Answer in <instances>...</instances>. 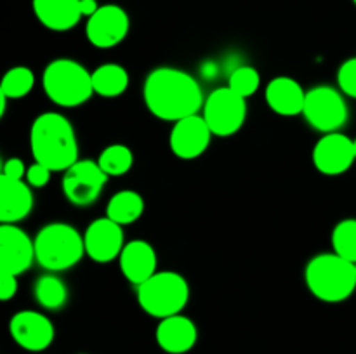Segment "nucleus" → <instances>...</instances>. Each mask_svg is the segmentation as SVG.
<instances>
[{
    "label": "nucleus",
    "mask_w": 356,
    "mask_h": 354,
    "mask_svg": "<svg viewBox=\"0 0 356 354\" xmlns=\"http://www.w3.org/2000/svg\"><path fill=\"white\" fill-rule=\"evenodd\" d=\"M9 332L17 346L31 353L47 349L56 335L51 319L38 311L16 312L9 321Z\"/></svg>",
    "instance_id": "nucleus-12"
},
{
    "label": "nucleus",
    "mask_w": 356,
    "mask_h": 354,
    "mask_svg": "<svg viewBox=\"0 0 356 354\" xmlns=\"http://www.w3.org/2000/svg\"><path fill=\"white\" fill-rule=\"evenodd\" d=\"M94 94L101 97H118L127 90L129 73L124 66L106 62L92 71Z\"/></svg>",
    "instance_id": "nucleus-22"
},
{
    "label": "nucleus",
    "mask_w": 356,
    "mask_h": 354,
    "mask_svg": "<svg viewBox=\"0 0 356 354\" xmlns=\"http://www.w3.org/2000/svg\"><path fill=\"white\" fill-rule=\"evenodd\" d=\"M190 298V287L183 274L176 271H156L149 280L138 287V302L146 314L169 318L181 314Z\"/></svg>",
    "instance_id": "nucleus-6"
},
{
    "label": "nucleus",
    "mask_w": 356,
    "mask_h": 354,
    "mask_svg": "<svg viewBox=\"0 0 356 354\" xmlns=\"http://www.w3.org/2000/svg\"><path fill=\"white\" fill-rule=\"evenodd\" d=\"M332 246L337 255L356 262V219L337 222L332 231Z\"/></svg>",
    "instance_id": "nucleus-26"
},
{
    "label": "nucleus",
    "mask_w": 356,
    "mask_h": 354,
    "mask_svg": "<svg viewBox=\"0 0 356 354\" xmlns=\"http://www.w3.org/2000/svg\"><path fill=\"white\" fill-rule=\"evenodd\" d=\"M17 292V276L9 273H0V298L3 302L13 298Z\"/></svg>",
    "instance_id": "nucleus-31"
},
{
    "label": "nucleus",
    "mask_w": 356,
    "mask_h": 354,
    "mask_svg": "<svg viewBox=\"0 0 356 354\" xmlns=\"http://www.w3.org/2000/svg\"><path fill=\"white\" fill-rule=\"evenodd\" d=\"M35 301L49 311H58L68 302V288L65 281L56 274H44L35 281Z\"/></svg>",
    "instance_id": "nucleus-23"
},
{
    "label": "nucleus",
    "mask_w": 356,
    "mask_h": 354,
    "mask_svg": "<svg viewBox=\"0 0 356 354\" xmlns=\"http://www.w3.org/2000/svg\"><path fill=\"white\" fill-rule=\"evenodd\" d=\"M44 92L54 104L76 108L87 103L94 94L92 73L73 59H54L42 75Z\"/></svg>",
    "instance_id": "nucleus-4"
},
{
    "label": "nucleus",
    "mask_w": 356,
    "mask_h": 354,
    "mask_svg": "<svg viewBox=\"0 0 356 354\" xmlns=\"http://www.w3.org/2000/svg\"><path fill=\"white\" fill-rule=\"evenodd\" d=\"M202 117L207 121L212 134L229 137L242 128L247 118V99L233 92L229 87L212 90L202 108Z\"/></svg>",
    "instance_id": "nucleus-8"
},
{
    "label": "nucleus",
    "mask_w": 356,
    "mask_h": 354,
    "mask_svg": "<svg viewBox=\"0 0 356 354\" xmlns=\"http://www.w3.org/2000/svg\"><path fill=\"white\" fill-rule=\"evenodd\" d=\"M143 97L153 117L174 124L198 115L205 103L197 80L172 66H160L146 76Z\"/></svg>",
    "instance_id": "nucleus-1"
},
{
    "label": "nucleus",
    "mask_w": 356,
    "mask_h": 354,
    "mask_svg": "<svg viewBox=\"0 0 356 354\" xmlns=\"http://www.w3.org/2000/svg\"><path fill=\"white\" fill-rule=\"evenodd\" d=\"M33 260H37L33 239L16 224L0 226V273L19 276Z\"/></svg>",
    "instance_id": "nucleus-11"
},
{
    "label": "nucleus",
    "mask_w": 356,
    "mask_h": 354,
    "mask_svg": "<svg viewBox=\"0 0 356 354\" xmlns=\"http://www.w3.org/2000/svg\"><path fill=\"white\" fill-rule=\"evenodd\" d=\"M353 3H355V6H356V0H353Z\"/></svg>",
    "instance_id": "nucleus-34"
},
{
    "label": "nucleus",
    "mask_w": 356,
    "mask_h": 354,
    "mask_svg": "<svg viewBox=\"0 0 356 354\" xmlns=\"http://www.w3.org/2000/svg\"><path fill=\"white\" fill-rule=\"evenodd\" d=\"M86 253L94 262L106 264L120 257L124 250V231L122 226L110 217H99L87 226L83 233Z\"/></svg>",
    "instance_id": "nucleus-13"
},
{
    "label": "nucleus",
    "mask_w": 356,
    "mask_h": 354,
    "mask_svg": "<svg viewBox=\"0 0 356 354\" xmlns=\"http://www.w3.org/2000/svg\"><path fill=\"white\" fill-rule=\"evenodd\" d=\"M337 83H339L341 92L356 99V58L348 59L341 65L337 71Z\"/></svg>",
    "instance_id": "nucleus-28"
},
{
    "label": "nucleus",
    "mask_w": 356,
    "mask_h": 354,
    "mask_svg": "<svg viewBox=\"0 0 356 354\" xmlns=\"http://www.w3.org/2000/svg\"><path fill=\"white\" fill-rule=\"evenodd\" d=\"M355 269H356V262H355Z\"/></svg>",
    "instance_id": "nucleus-35"
},
{
    "label": "nucleus",
    "mask_w": 356,
    "mask_h": 354,
    "mask_svg": "<svg viewBox=\"0 0 356 354\" xmlns=\"http://www.w3.org/2000/svg\"><path fill=\"white\" fill-rule=\"evenodd\" d=\"M212 135L214 134L209 128L205 118L202 115H191L174 124L169 144L177 158L193 160L207 151Z\"/></svg>",
    "instance_id": "nucleus-14"
},
{
    "label": "nucleus",
    "mask_w": 356,
    "mask_h": 354,
    "mask_svg": "<svg viewBox=\"0 0 356 354\" xmlns=\"http://www.w3.org/2000/svg\"><path fill=\"white\" fill-rule=\"evenodd\" d=\"M261 85V76L252 66H236L228 78V87L242 97H250L257 92Z\"/></svg>",
    "instance_id": "nucleus-27"
},
{
    "label": "nucleus",
    "mask_w": 356,
    "mask_h": 354,
    "mask_svg": "<svg viewBox=\"0 0 356 354\" xmlns=\"http://www.w3.org/2000/svg\"><path fill=\"white\" fill-rule=\"evenodd\" d=\"M35 257L51 273L66 271L80 262L86 253L83 236L66 222H51L35 236Z\"/></svg>",
    "instance_id": "nucleus-5"
},
{
    "label": "nucleus",
    "mask_w": 356,
    "mask_h": 354,
    "mask_svg": "<svg viewBox=\"0 0 356 354\" xmlns=\"http://www.w3.org/2000/svg\"><path fill=\"white\" fill-rule=\"evenodd\" d=\"M26 167L21 158H9L6 160L2 167V176L10 177V179H24L26 177Z\"/></svg>",
    "instance_id": "nucleus-30"
},
{
    "label": "nucleus",
    "mask_w": 356,
    "mask_h": 354,
    "mask_svg": "<svg viewBox=\"0 0 356 354\" xmlns=\"http://www.w3.org/2000/svg\"><path fill=\"white\" fill-rule=\"evenodd\" d=\"M302 117L315 130L332 134L346 125L350 111L339 90L329 85H318L306 92Z\"/></svg>",
    "instance_id": "nucleus-7"
},
{
    "label": "nucleus",
    "mask_w": 356,
    "mask_h": 354,
    "mask_svg": "<svg viewBox=\"0 0 356 354\" xmlns=\"http://www.w3.org/2000/svg\"><path fill=\"white\" fill-rule=\"evenodd\" d=\"M131 28V19L125 9L115 3L99 6V9L87 19V40L97 49H111L125 40Z\"/></svg>",
    "instance_id": "nucleus-10"
},
{
    "label": "nucleus",
    "mask_w": 356,
    "mask_h": 354,
    "mask_svg": "<svg viewBox=\"0 0 356 354\" xmlns=\"http://www.w3.org/2000/svg\"><path fill=\"white\" fill-rule=\"evenodd\" d=\"M30 148L35 162L52 172H66L79 162V142L72 121L61 113L47 111L31 124Z\"/></svg>",
    "instance_id": "nucleus-2"
},
{
    "label": "nucleus",
    "mask_w": 356,
    "mask_h": 354,
    "mask_svg": "<svg viewBox=\"0 0 356 354\" xmlns=\"http://www.w3.org/2000/svg\"><path fill=\"white\" fill-rule=\"evenodd\" d=\"M51 174H52L51 169H47V167L42 165V163L35 162L33 165L28 167L24 180H26L31 187H44L45 184L51 180Z\"/></svg>",
    "instance_id": "nucleus-29"
},
{
    "label": "nucleus",
    "mask_w": 356,
    "mask_h": 354,
    "mask_svg": "<svg viewBox=\"0 0 356 354\" xmlns=\"http://www.w3.org/2000/svg\"><path fill=\"white\" fill-rule=\"evenodd\" d=\"M353 148H355V156H356V139H353Z\"/></svg>",
    "instance_id": "nucleus-33"
},
{
    "label": "nucleus",
    "mask_w": 356,
    "mask_h": 354,
    "mask_svg": "<svg viewBox=\"0 0 356 354\" xmlns=\"http://www.w3.org/2000/svg\"><path fill=\"white\" fill-rule=\"evenodd\" d=\"M33 12L52 31L72 30L83 17L80 0H33Z\"/></svg>",
    "instance_id": "nucleus-20"
},
{
    "label": "nucleus",
    "mask_w": 356,
    "mask_h": 354,
    "mask_svg": "<svg viewBox=\"0 0 356 354\" xmlns=\"http://www.w3.org/2000/svg\"><path fill=\"white\" fill-rule=\"evenodd\" d=\"M355 160L353 139L341 132L325 134L313 149V163L325 176H341L351 169Z\"/></svg>",
    "instance_id": "nucleus-15"
},
{
    "label": "nucleus",
    "mask_w": 356,
    "mask_h": 354,
    "mask_svg": "<svg viewBox=\"0 0 356 354\" xmlns=\"http://www.w3.org/2000/svg\"><path fill=\"white\" fill-rule=\"evenodd\" d=\"M97 163L108 177H118L131 170L134 155L125 144H111L101 151Z\"/></svg>",
    "instance_id": "nucleus-24"
},
{
    "label": "nucleus",
    "mask_w": 356,
    "mask_h": 354,
    "mask_svg": "<svg viewBox=\"0 0 356 354\" xmlns=\"http://www.w3.org/2000/svg\"><path fill=\"white\" fill-rule=\"evenodd\" d=\"M156 342L169 354H184L197 344V325L188 316L176 314L160 319L156 326Z\"/></svg>",
    "instance_id": "nucleus-18"
},
{
    "label": "nucleus",
    "mask_w": 356,
    "mask_h": 354,
    "mask_svg": "<svg viewBox=\"0 0 356 354\" xmlns=\"http://www.w3.org/2000/svg\"><path fill=\"white\" fill-rule=\"evenodd\" d=\"M108 176L94 160H79L63 176V193L75 207H90L103 193Z\"/></svg>",
    "instance_id": "nucleus-9"
},
{
    "label": "nucleus",
    "mask_w": 356,
    "mask_h": 354,
    "mask_svg": "<svg viewBox=\"0 0 356 354\" xmlns=\"http://www.w3.org/2000/svg\"><path fill=\"white\" fill-rule=\"evenodd\" d=\"M33 208L31 186L24 179H10L0 176V221L2 224H16L23 221Z\"/></svg>",
    "instance_id": "nucleus-17"
},
{
    "label": "nucleus",
    "mask_w": 356,
    "mask_h": 354,
    "mask_svg": "<svg viewBox=\"0 0 356 354\" xmlns=\"http://www.w3.org/2000/svg\"><path fill=\"white\" fill-rule=\"evenodd\" d=\"M264 97H266V103L271 111H275L277 115H282V117L302 115L306 92L301 83L292 76H277V78L270 80L266 90H264Z\"/></svg>",
    "instance_id": "nucleus-19"
},
{
    "label": "nucleus",
    "mask_w": 356,
    "mask_h": 354,
    "mask_svg": "<svg viewBox=\"0 0 356 354\" xmlns=\"http://www.w3.org/2000/svg\"><path fill=\"white\" fill-rule=\"evenodd\" d=\"M80 9H82V16L90 17L99 6H97V0H80Z\"/></svg>",
    "instance_id": "nucleus-32"
},
{
    "label": "nucleus",
    "mask_w": 356,
    "mask_h": 354,
    "mask_svg": "<svg viewBox=\"0 0 356 354\" xmlns=\"http://www.w3.org/2000/svg\"><path fill=\"white\" fill-rule=\"evenodd\" d=\"M145 212V200L132 189H122L110 198L106 207V217L120 226L139 221Z\"/></svg>",
    "instance_id": "nucleus-21"
},
{
    "label": "nucleus",
    "mask_w": 356,
    "mask_h": 354,
    "mask_svg": "<svg viewBox=\"0 0 356 354\" xmlns=\"http://www.w3.org/2000/svg\"><path fill=\"white\" fill-rule=\"evenodd\" d=\"M35 85V75L28 66H14L3 75L0 94L9 99H21L28 96Z\"/></svg>",
    "instance_id": "nucleus-25"
},
{
    "label": "nucleus",
    "mask_w": 356,
    "mask_h": 354,
    "mask_svg": "<svg viewBox=\"0 0 356 354\" xmlns=\"http://www.w3.org/2000/svg\"><path fill=\"white\" fill-rule=\"evenodd\" d=\"M118 262L125 280L136 287L143 285L156 273V252L152 243L145 239H132L125 243Z\"/></svg>",
    "instance_id": "nucleus-16"
},
{
    "label": "nucleus",
    "mask_w": 356,
    "mask_h": 354,
    "mask_svg": "<svg viewBox=\"0 0 356 354\" xmlns=\"http://www.w3.org/2000/svg\"><path fill=\"white\" fill-rule=\"evenodd\" d=\"M308 290L318 301L336 304L353 295L356 288L355 262L334 253H320L308 262L305 269Z\"/></svg>",
    "instance_id": "nucleus-3"
}]
</instances>
